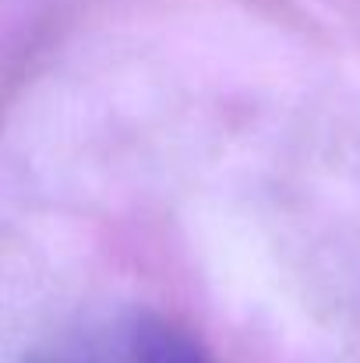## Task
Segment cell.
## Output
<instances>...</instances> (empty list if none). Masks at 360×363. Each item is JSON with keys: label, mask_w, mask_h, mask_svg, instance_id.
<instances>
[{"label": "cell", "mask_w": 360, "mask_h": 363, "mask_svg": "<svg viewBox=\"0 0 360 363\" xmlns=\"http://www.w3.org/2000/svg\"><path fill=\"white\" fill-rule=\"evenodd\" d=\"M131 363H212V357L184 328L163 318H141L131 332Z\"/></svg>", "instance_id": "cell-1"}]
</instances>
